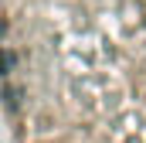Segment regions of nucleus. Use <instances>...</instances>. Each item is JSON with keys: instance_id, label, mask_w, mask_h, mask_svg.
Instances as JSON below:
<instances>
[{"instance_id": "obj_1", "label": "nucleus", "mask_w": 146, "mask_h": 143, "mask_svg": "<svg viewBox=\"0 0 146 143\" xmlns=\"http://www.w3.org/2000/svg\"><path fill=\"white\" fill-rule=\"evenodd\" d=\"M10 68H14V55H10L7 48H0V75H7Z\"/></svg>"}, {"instance_id": "obj_2", "label": "nucleus", "mask_w": 146, "mask_h": 143, "mask_svg": "<svg viewBox=\"0 0 146 143\" xmlns=\"http://www.w3.org/2000/svg\"><path fill=\"white\" fill-rule=\"evenodd\" d=\"M3 96H7V106H10V109H17V102H21L17 96H21V92H17L14 85H7V89H3Z\"/></svg>"}]
</instances>
